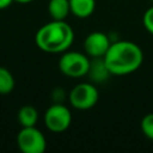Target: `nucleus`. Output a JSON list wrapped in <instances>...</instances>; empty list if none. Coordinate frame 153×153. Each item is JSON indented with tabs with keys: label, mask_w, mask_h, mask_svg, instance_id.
<instances>
[{
	"label": "nucleus",
	"mask_w": 153,
	"mask_h": 153,
	"mask_svg": "<svg viewBox=\"0 0 153 153\" xmlns=\"http://www.w3.org/2000/svg\"><path fill=\"white\" fill-rule=\"evenodd\" d=\"M103 59L111 75H126L140 68L143 53L134 42L117 41L110 44Z\"/></svg>",
	"instance_id": "nucleus-1"
},
{
	"label": "nucleus",
	"mask_w": 153,
	"mask_h": 153,
	"mask_svg": "<svg viewBox=\"0 0 153 153\" xmlns=\"http://www.w3.org/2000/svg\"><path fill=\"white\" fill-rule=\"evenodd\" d=\"M74 41V31L66 20H54L42 25L36 35L35 42L38 49L49 54H62L68 50Z\"/></svg>",
	"instance_id": "nucleus-2"
},
{
	"label": "nucleus",
	"mask_w": 153,
	"mask_h": 153,
	"mask_svg": "<svg viewBox=\"0 0 153 153\" xmlns=\"http://www.w3.org/2000/svg\"><path fill=\"white\" fill-rule=\"evenodd\" d=\"M90 57L85 53L66 50L59 60L60 72L68 78H82L87 75Z\"/></svg>",
	"instance_id": "nucleus-3"
},
{
	"label": "nucleus",
	"mask_w": 153,
	"mask_h": 153,
	"mask_svg": "<svg viewBox=\"0 0 153 153\" xmlns=\"http://www.w3.org/2000/svg\"><path fill=\"white\" fill-rule=\"evenodd\" d=\"M99 99L97 87L90 82H80L75 85L68 93L69 104L78 110L92 109Z\"/></svg>",
	"instance_id": "nucleus-4"
},
{
	"label": "nucleus",
	"mask_w": 153,
	"mask_h": 153,
	"mask_svg": "<svg viewBox=\"0 0 153 153\" xmlns=\"http://www.w3.org/2000/svg\"><path fill=\"white\" fill-rule=\"evenodd\" d=\"M17 145L23 153H43L47 148V140L36 126L22 127L17 135Z\"/></svg>",
	"instance_id": "nucleus-5"
},
{
	"label": "nucleus",
	"mask_w": 153,
	"mask_h": 153,
	"mask_svg": "<svg viewBox=\"0 0 153 153\" xmlns=\"http://www.w3.org/2000/svg\"><path fill=\"white\" fill-rule=\"evenodd\" d=\"M44 124L53 133H62L67 130L72 123L71 110L63 103L51 104L44 112Z\"/></svg>",
	"instance_id": "nucleus-6"
},
{
	"label": "nucleus",
	"mask_w": 153,
	"mask_h": 153,
	"mask_svg": "<svg viewBox=\"0 0 153 153\" xmlns=\"http://www.w3.org/2000/svg\"><path fill=\"white\" fill-rule=\"evenodd\" d=\"M111 42L106 33L93 31L84 41V50L88 57H104Z\"/></svg>",
	"instance_id": "nucleus-7"
},
{
	"label": "nucleus",
	"mask_w": 153,
	"mask_h": 153,
	"mask_svg": "<svg viewBox=\"0 0 153 153\" xmlns=\"http://www.w3.org/2000/svg\"><path fill=\"white\" fill-rule=\"evenodd\" d=\"M87 75L92 81L102 82L111 75L103 57H90V68Z\"/></svg>",
	"instance_id": "nucleus-8"
},
{
	"label": "nucleus",
	"mask_w": 153,
	"mask_h": 153,
	"mask_svg": "<svg viewBox=\"0 0 153 153\" xmlns=\"http://www.w3.org/2000/svg\"><path fill=\"white\" fill-rule=\"evenodd\" d=\"M71 13L78 18H87L96 10V0H69Z\"/></svg>",
	"instance_id": "nucleus-9"
},
{
	"label": "nucleus",
	"mask_w": 153,
	"mask_h": 153,
	"mask_svg": "<svg viewBox=\"0 0 153 153\" xmlns=\"http://www.w3.org/2000/svg\"><path fill=\"white\" fill-rule=\"evenodd\" d=\"M48 13L54 20H65L71 13L69 0H49Z\"/></svg>",
	"instance_id": "nucleus-10"
},
{
	"label": "nucleus",
	"mask_w": 153,
	"mask_h": 153,
	"mask_svg": "<svg viewBox=\"0 0 153 153\" xmlns=\"http://www.w3.org/2000/svg\"><path fill=\"white\" fill-rule=\"evenodd\" d=\"M17 117L22 127H33L38 121V111L32 105H23L19 109Z\"/></svg>",
	"instance_id": "nucleus-11"
},
{
	"label": "nucleus",
	"mask_w": 153,
	"mask_h": 153,
	"mask_svg": "<svg viewBox=\"0 0 153 153\" xmlns=\"http://www.w3.org/2000/svg\"><path fill=\"white\" fill-rule=\"evenodd\" d=\"M16 80L13 74L6 68L0 66V94H7L13 91Z\"/></svg>",
	"instance_id": "nucleus-12"
},
{
	"label": "nucleus",
	"mask_w": 153,
	"mask_h": 153,
	"mask_svg": "<svg viewBox=\"0 0 153 153\" xmlns=\"http://www.w3.org/2000/svg\"><path fill=\"white\" fill-rule=\"evenodd\" d=\"M140 127H141L142 134L147 139L153 140V112H149L142 117Z\"/></svg>",
	"instance_id": "nucleus-13"
},
{
	"label": "nucleus",
	"mask_w": 153,
	"mask_h": 153,
	"mask_svg": "<svg viewBox=\"0 0 153 153\" xmlns=\"http://www.w3.org/2000/svg\"><path fill=\"white\" fill-rule=\"evenodd\" d=\"M142 23H143L145 29H146L151 35H153V6H151L149 8H147L146 12L143 13Z\"/></svg>",
	"instance_id": "nucleus-14"
},
{
	"label": "nucleus",
	"mask_w": 153,
	"mask_h": 153,
	"mask_svg": "<svg viewBox=\"0 0 153 153\" xmlns=\"http://www.w3.org/2000/svg\"><path fill=\"white\" fill-rule=\"evenodd\" d=\"M61 94H65V92H63L62 88H55V90H54V92H53L54 103H62V102H63L65 97H63V96L61 97Z\"/></svg>",
	"instance_id": "nucleus-15"
},
{
	"label": "nucleus",
	"mask_w": 153,
	"mask_h": 153,
	"mask_svg": "<svg viewBox=\"0 0 153 153\" xmlns=\"http://www.w3.org/2000/svg\"><path fill=\"white\" fill-rule=\"evenodd\" d=\"M14 0H0V10H5L7 8Z\"/></svg>",
	"instance_id": "nucleus-16"
},
{
	"label": "nucleus",
	"mask_w": 153,
	"mask_h": 153,
	"mask_svg": "<svg viewBox=\"0 0 153 153\" xmlns=\"http://www.w3.org/2000/svg\"><path fill=\"white\" fill-rule=\"evenodd\" d=\"M16 2H19V4H29V2H32L35 0H14Z\"/></svg>",
	"instance_id": "nucleus-17"
},
{
	"label": "nucleus",
	"mask_w": 153,
	"mask_h": 153,
	"mask_svg": "<svg viewBox=\"0 0 153 153\" xmlns=\"http://www.w3.org/2000/svg\"><path fill=\"white\" fill-rule=\"evenodd\" d=\"M149 1H151V2H153V0H149Z\"/></svg>",
	"instance_id": "nucleus-18"
}]
</instances>
